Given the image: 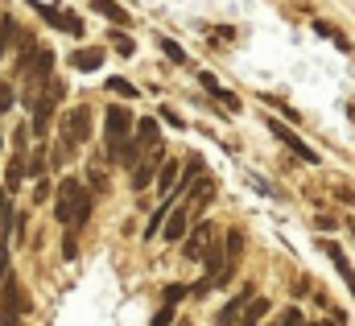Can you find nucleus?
Masks as SVG:
<instances>
[{"label": "nucleus", "instance_id": "72a5a7b5", "mask_svg": "<svg viewBox=\"0 0 355 326\" xmlns=\"http://www.w3.org/2000/svg\"><path fill=\"white\" fill-rule=\"evenodd\" d=\"M12 99H17V91L8 83H0V112H12Z\"/></svg>", "mask_w": 355, "mask_h": 326}, {"label": "nucleus", "instance_id": "9b49d317", "mask_svg": "<svg viewBox=\"0 0 355 326\" xmlns=\"http://www.w3.org/2000/svg\"><path fill=\"white\" fill-rule=\"evenodd\" d=\"M162 169V145L153 149V157L149 162H137V169H132V190H145L149 182H153V173Z\"/></svg>", "mask_w": 355, "mask_h": 326}, {"label": "nucleus", "instance_id": "e433bc0d", "mask_svg": "<svg viewBox=\"0 0 355 326\" xmlns=\"http://www.w3.org/2000/svg\"><path fill=\"white\" fill-rule=\"evenodd\" d=\"M4 273H8V248L0 244V281H4Z\"/></svg>", "mask_w": 355, "mask_h": 326}, {"label": "nucleus", "instance_id": "2f4dec72", "mask_svg": "<svg viewBox=\"0 0 355 326\" xmlns=\"http://www.w3.org/2000/svg\"><path fill=\"white\" fill-rule=\"evenodd\" d=\"M75 240H79L75 232H67V236H62V256H67V260H75V256H79V244H75Z\"/></svg>", "mask_w": 355, "mask_h": 326}, {"label": "nucleus", "instance_id": "423d86ee", "mask_svg": "<svg viewBox=\"0 0 355 326\" xmlns=\"http://www.w3.org/2000/svg\"><path fill=\"white\" fill-rule=\"evenodd\" d=\"M4 314H0V326H17V318L21 314H29V298H25V289L17 285V281H8L4 285Z\"/></svg>", "mask_w": 355, "mask_h": 326}, {"label": "nucleus", "instance_id": "cd10ccee", "mask_svg": "<svg viewBox=\"0 0 355 326\" xmlns=\"http://www.w3.org/2000/svg\"><path fill=\"white\" fill-rule=\"evenodd\" d=\"M272 326H306V318H302L297 306H289V310H281V318H277Z\"/></svg>", "mask_w": 355, "mask_h": 326}, {"label": "nucleus", "instance_id": "dca6fc26", "mask_svg": "<svg viewBox=\"0 0 355 326\" xmlns=\"http://www.w3.org/2000/svg\"><path fill=\"white\" fill-rule=\"evenodd\" d=\"M178 173H182V165L178 162H162V169H157V190H162V198H174Z\"/></svg>", "mask_w": 355, "mask_h": 326}, {"label": "nucleus", "instance_id": "2eb2a0df", "mask_svg": "<svg viewBox=\"0 0 355 326\" xmlns=\"http://www.w3.org/2000/svg\"><path fill=\"white\" fill-rule=\"evenodd\" d=\"M211 198H215V178H207V173H202V178L194 182V194H190V211H202Z\"/></svg>", "mask_w": 355, "mask_h": 326}, {"label": "nucleus", "instance_id": "0eeeda50", "mask_svg": "<svg viewBox=\"0 0 355 326\" xmlns=\"http://www.w3.org/2000/svg\"><path fill=\"white\" fill-rule=\"evenodd\" d=\"M318 248L331 256V264H335V273L343 277V285H347V293L355 298V268H352V260H347V252H343V244L339 240H318Z\"/></svg>", "mask_w": 355, "mask_h": 326}, {"label": "nucleus", "instance_id": "a211bd4d", "mask_svg": "<svg viewBox=\"0 0 355 326\" xmlns=\"http://www.w3.org/2000/svg\"><path fill=\"white\" fill-rule=\"evenodd\" d=\"M198 83H202V87H207V91H211V95H215V99H223V103H227V108H232V112H236V108H240V99H236V95H232V91H227V87H219V79H215V75H211V71H207V75H198Z\"/></svg>", "mask_w": 355, "mask_h": 326}, {"label": "nucleus", "instance_id": "c85d7f7f", "mask_svg": "<svg viewBox=\"0 0 355 326\" xmlns=\"http://www.w3.org/2000/svg\"><path fill=\"white\" fill-rule=\"evenodd\" d=\"M162 50H166V58H170V62H178V67L186 62V50H182L178 42H170V37H162Z\"/></svg>", "mask_w": 355, "mask_h": 326}, {"label": "nucleus", "instance_id": "6e6552de", "mask_svg": "<svg viewBox=\"0 0 355 326\" xmlns=\"http://www.w3.org/2000/svg\"><path fill=\"white\" fill-rule=\"evenodd\" d=\"M252 298H257V293H252V285H244V289H240V293H236L223 310H219V326H240V318H244V306H248Z\"/></svg>", "mask_w": 355, "mask_h": 326}, {"label": "nucleus", "instance_id": "473e14b6", "mask_svg": "<svg viewBox=\"0 0 355 326\" xmlns=\"http://www.w3.org/2000/svg\"><path fill=\"white\" fill-rule=\"evenodd\" d=\"M186 293H190V289H186V285H182V281H178V285H166V293H162V298H166V302H182V298H186Z\"/></svg>", "mask_w": 355, "mask_h": 326}, {"label": "nucleus", "instance_id": "79ce46f5", "mask_svg": "<svg viewBox=\"0 0 355 326\" xmlns=\"http://www.w3.org/2000/svg\"><path fill=\"white\" fill-rule=\"evenodd\" d=\"M310 326H314V323H310Z\"/></svg>", "mask_w": 355, "mask_h": 326}, {"label": "nucleus", "instance_id": "f03ea898", "mask_svg": "<svg viewBox=\"0 0 355 326\" xmlns=\"http://www.w3.org/2000/svg\"><path fill=\"white\" fill-rule=\"evenodd\" d=\"M83 141H91V112L87 108H67L62 124H58V153H54V162L58 165L71 162Z\"/></svg>", "mask_w": 355, "mask_h": 326}, {"label": "nucleus", "instance_id": "a19ab883", "mask_svg": "<svg viewBox=\"0 0 355 326\" xmlns=\"http://www.w3.org/2000/svg\"><path fill=\"white\" fill-rule=\"evenodd\" d=\"M0 145H4V137H0Z\"/></svg>", "mask_w": 355, "mask_h": 326}, {"label": "nucleus", "instance_id": "7c9ffc66", "mask_svg": "<svg viewBox=\"0 0 355 326\" xmlns=\"http://www.w3.org/2000/svg\"><path fill=\"white\" fill-rule=\"evenodd\" d=\"M29 132H33V128H25V124L12 132V153H25V145H29Z\"/></svg>", "mask_w": 355, "mask_h": 326}, {"label": "nucleus", "instance_id": "20e7f679", "mask_svg": "<svg viewBox=\"0 0 355 326\" xmlns=\"http://www.w3.org/2000/svg\"><path fill=\"white\" fill-rule=\"evenodd\" d=\"M62 91H67L62 79H54L50 83V91H42L37 103H33V124H29V128H33L42 141H46V132H50V124H54V112H58V103H62Z\"/></svg>", "mask_w": 355, "mask_h": 326}, {"label": "nucleus", "instance_id": "f257e3e1", "mask_svg": "<svg viewBox=\"0 0 355 326\" xmlns=\"http://www.w3.org/2000/svg\"><path fill=\"white\" fill-rule=\"evenodd\" d=\"M91 190L87 182H79V178H62V186H58V198H54V219L62 223V228H83L91 219Z\"/></svg>", "mask_w": 355, "mask_h": 326}, {"label": "nucleus", "instance_id": "4be33fe9", "mask_svg": "<svg viewBox=\"0 0 355 326\" xmlns=\"http://www.w3.org/2000/svg\"><path fill=\"white\" fill-rule=\"evenodd\" d=\"M12 37H21V33H17V25H12V17H8V12H0V58L8 54V46H17Z\"/></svg>", "mask_w": 355, "mask_h": 326}, {"label": "nucleus", "instance_id": "aec40b11", "mask_svg": "<svg viewBox=\"0 0 355 326\" xmlns=\"http://www.w3.org/2000/svg\"><path fill=\"white\" fill-rule=\"evenodd\" d=\"M170 207H174V198H166V203H162V207H157V211H153V219H149V228H145V240H153V236H157V232H162V228H166V219H170V215H174V211H170Z\"/></svg>", "mask_w": 355, "mask_h": 326}, {"label": "nucleus", "instance_id": "6ab92c4d", "mask_svg": "<svg viewBox=\"0 0 355 326\" xmlns=\"http://www.w3.org/2000/svg\"><path fill=\"white\" fill-rule=\"evenodd\" d=\"M137 137H141V145H145V149H157V145H162V124L145 116V120L137 124Z\"/></svg>", "mask_w": 355, "mask_h": 326}, {"label": "nucleus", "instance_id": "4c0bfd02", "mask_svg": "<svg viewBox=\"0 0 355 326\" xmlns=\"http://www.w3.org/2000/svg\"><path fill=\"white\" fill-rule=\"evenodd\" d=\"M343 112H347V120L355 124V103H343Z\"/></svg>", "mask_w": 355, "mask_h": 326}, {"label": "nucleus", "instance_id": "58836bf2", "mask_svg": "<svg viewBox=\"0 0 355 326\" xmlns=\"http://www.w3.org/2000/svg\"><path fill=\"white\" fill-rule=\"evenodd\" d=\"M4 211H8V207H4V190H0V215H4Z\"/></svg>", "mask_w": 355, "mask_h": 326}, {"label": "nucleus", "instance_id": "39448f33", "mask_svg": "<svg viewBox=\"0 0 355 326\" xmlns=\"http://www.w3.org/2000/svg\"><path fill=\"white\" fill-rule=\"evenodd\" d=\"M268 132H272V137H277V141H281V145H285V149H289L293 157H302L306 165H318V149H310V145H306V141H302V137H297V132H293L289 124H281L277 116L268 120Z\"/></svg>", "mask_w": 355, "mask_h": 326}, {"label": "nucleus", "instance_id": "bb28decb", "mask_svg": "<svg viewBox=\"0 0 355 326\" xmlns=\"http://www.w3.org/2000/svg\"><path fill=\"white\" fill-rule=\"evenodd\" d=\"M87 186L95 194H107V173H103V165H91L87 169Z\"/></svg>", "mask_w": 355, "mask_h": 326}, {"label": "nucleus", "instance_id": "b1692460", "mask_svg": "<svg viewBox=\"0 0 355 326\" xmlns=\"http://www.w3.org/2000/svg\"><path fill=\"white\" fill-rule=\"evenodd\" d=\"M46 162H50V153H46V141L29 153V178H46Z\"/></svg>", "mask_w": 355, "mask_h": 326}, {"label": "nucleus", "instance_id": "f8f14e48", "mask_svg": "<svg viewBox=\"0 0 355 326\" xmlns=\"http://www.w3.org/2000/svg\"><path fill=\"white\" fill-rule=\"evenodd\" d=\"M186 236H190V211H186V207H178L174 215L166 219V240L178 244V240H186Z\"/></svg>", "mask_w": 355, "mask_h": 326}, {"label": "nucleus", "instance_id": "ddd939ff", "mask_svg": "<svg viewBox=\"0 0 355 326\" xmlns=\"http://www.w3.org/2000/svg\"><path fill=\"white\" fill-rule=\"evenodd\" d=\"M198 178H202V157H186V165H182V178H178V190H174V194H190Z\"/></svg>", "mask_w": 355, "mask_h": 326}, {"label": "nucleus", "instance_id": "5701e85b", "mask_svg": "<svg viewBox=\"0 0 355 326\" xmlns=\"http://www.w3.org/2000/svg\"><path fill=\"white\" fill-rule=\"evenodd\" d=\"M107 42L116 46V54H120V58H132V54H137V42H132V37L124 33V25H120V29H116V33H112Z\"/></svg>", "mask_w": 355, "mask_h": 326}, {"label": "nucleus", "instance_id": "1a4fd4ad", "mask_svg": "<svg viewBox=\"0 0 355 326\" xmlns=\"http://www.w3.org/2000/svg\"><path fill=\"white\" fill-rule=\"evenodd\" d=\"M215 240V228L211 223H198L190 236H186V244H182V252L190 256V260H202V252H207V244Z\"/></svg>", "mask_w": 355, "mask_h": 326}, {"label": "nucleus", "instance_id": "4468645a", "mask_svg": "<svg viewBox=\"0 0 355 326\" xmlns=\"http://www.w3.org/2000/svg\"><path fill=\"white\" fill-rule=\"evenodd\" d=\"M71 67H75V71H99V67H103V50H99V46L75 50V54H71Z\"/></svg>", "mask_w": 355, "mask_h": 326}, {"label": "nucleus", "instance_id": "393cba45", "mask_svg": "<svg viewBox=\"0 0 355 326\" xmlns=\"http://www.w3.org/2000/svg\"><path fill=\"white\" fill-rule=\"evenodd\" d=\"M223 244H227V260L236 264V260H240V252H244V232H240V228H232V232L223 236Z\"/></svg>", "mask_w": 355, "mask_h": 326}, {"label": "nucleus", "instance_id": "a878e982", "mask_svg": "<svg viewBox=\"0 0 355 326\" xmlns=\"http://www.w3.org/2000/svg\"><path fill=\"white\" fill-rule=\"evenodd\" d=\"M103 87H107L112 95H120V99H137V87H132L128 79H120V75H112V79L103 83Z\"/></svg>", "mask_w": 355, "mask_h": 326}, {"label": "nucleus", "instance_id": "c756f323", "mask_svg": "<svg viewBox=\"0 0 355 326\" xmlns=\"http://www.w3.org/2000/svg\"><path fill=\"white\" fill-rule=\"evenodd\" d=\"M174 310H178L174 302H166V306H162V310L153 314V326H170V323H174Z\"/></svg>", "mask_w": 355, "mask_h": 326}, {"label": "nucleus", "instance_id": "ea45409f", "mask_svg": "<svg viewBox=\"0 0 355 326\" xmlns=\"http://www.w3.org/2000/svg\"><path fill=\"white\" fill-rule=\"evenodd\" d=\"M347 228H352V236H355V219H347Z\"/></svg>", "mask_w": 355, "mask_h": 326}, {"label": "nucleus", "instance_id": "c9c22d12", "mask_svg": "<svg viewBox=\"0 0 355 326\" xmlns=\"http://www.w3.org/2000/svg\"><path fill=\"white\" fill-rule=\"evenodd\" d=\"M50 198V182L46 178H37V203H46Z\"/></svg>", "mask_w": 355, "mask_h": 326}, {"label": "nucleus", "instance_id": "412c9836", "mask_svg": "<svg viewBox=\"0 0 355 326\" xmlns=\"http://www.w3.org/2000/svg\"><path fill=\"white\" fill-rule=\"evenodd\" d=\"M268 314V302L265 298H252L248 306H244V318H240V326H261V318Z\"/></svg>", "mask_w": 355, "mask_h": 326}, {"label": "nucleus", "instance_id": "7ed1b4c3", "mask_svg": "<svg viewBox=\"0 0 355 326\" xmlns=\"http://www.w3.org/2000/svg\"><path fill=\"white\" fill-rule=\"evenodd\" d=\"M132 137V112L128 108H107V120H103V149H107V157L116 162V153H120V145Z\"/></svg>", "mask_w": 355, "mask_h": 326}, {"label": "nucleus", "instance_id": "f704fd0d", "mask_svg": "<svg viewBox=\"0 0 355 326\" xmlns=\"http://www.w3.org/2000/svg\"><path fill=\"white\" fill-rule=\"evenodd\" d=\"M162 120H166V124H174V128H182V116H178L174 108H162Z\"/></svg>", "mask_w": 355, "mask_h": 326}, {"label": "nucleus", "instance_id": "f3484780", "mask_svg": "<svg viewBox=\"0 0 355 326\" xmlns=\"http://www.w3.org/2000/svg\"><path fill=\"white\" fill-rule=\"evenodd\" d=\"M87 4L95 8V12H99V17H107L112 25H128V12H124L116 0H87Z\"/></svg>", "mask_w": 355, "mask_h": 326}, {"label": "nucleus", "instance_id": "9d476101", "mask_svg": "<svg viewBox=\"0 0 355 326\" xmlns=\"http://www.w3.org/2000/svg\"><path fill=\"white\" fill-rule=\"evenodd\" d=\"M25 178H29V157H21V153H12V162H8V169H4V190H21L25 186Z\"/></svg>", "mask_w": 355, "mask_h": 326}]
</instances>
